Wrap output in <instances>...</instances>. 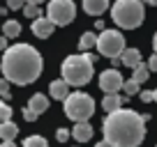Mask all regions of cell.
I'll return each instance as SVG.
<instances>
[{
    "mask_svg": "<svg viewBox=\"0 0 157 147\" xmlns=\"http://www.w3.org/2000/svg\"><path fill=\"white\" fill-rule=\"evenodd\" d=\"M148 115H139L132 108H120L116 113H106L102 122L104 140L113 147H139L146 138Z\"/></svg>",
    "mask_w": 157,
    "mask_h": 147,
    "instance_id": "6da1fadb",
    "label": "cell"
},
{
    "mask_svg": "<svg viewBox=\"0 0 157 147\" xmlns=\"http://www.w3.org/2000/svg\"><path fill=\"white\" fill-rule=\"evenodd\" d=\"M44 60L35 46L30 44H14L2 55V76L10 83L30 85L42 76Z\"/></svg>",
    "mask_w": 157,
    "mask_h": 147,
    "instance_id": "7a4b0ae2",
    "label": "cell"
},
{
    "mask_svg": "<svg viewBox=\"0 0 157 147\" xmlns=\"http://www.w3.org/2000/svg\"><path fill=\"white\" fill-rule=\"evenodd\" d=\"M93 67L95 62L90 60L88 53H76V55H67L60 67L63 78L67 81L74 88H81V85H88L93 81Z\"/></svg>",
    "mask_w": 157,
    "mask_h": 147,
    "instance_id": "3957f363",
    "label": "cell"
},
{
    "mask_svg": "<svg viewBox=\"0 0 157 147\" xmlns=\"http://www.w3.org/2000/svg\"><path fill=\"white\" fill-rule=\"evenodd\" d=\"M111 16L118 28L123 30H134L143 23V2L141 0H116L111 7Z\"/></svg>",
    "mask_w": 157,
    "mask_h": 147,
    "instance_id": "277c9868",
    "label": "cell"
},
{
    "mask_svg": "<svg viewBox=\"0 0 157 147\" xmlns=\"http://www.w3.org/2000/svg\"><path fill=\"white\" fill-rule=\"evenodd\" d=\"M65 115L74 122H88L95 115V101L86 92H72L65 99Z\"/></svg>",
    "mask_w": 157,
    "mask_h": 147,
    "instance_id": "5b68a950",
    "label": "cell"
},
{
    "mask_svg": "<svg viewBox=\"0 0 157 147\" xmlns=\"http://www.w3.org/2000/svg\"><path fill=\"white\" fill-rule=\"evenodd\" d=\"M46 16H49L58 28H65V25H69L76 19V5H74L72 0H49Z\"/></svg>",
    "mask_w": 157,
    "mask_h": 147,
    "instance_id": "8992f818",
    "label": "cell"
},
{
    "mask_svg": "<svg viewBox=\"0 0 157 147\" xmlns=\"http://www.w3.org/2000/svg\"><path fill=\"white\" fill-rule=\"evenodd\" d=\"M97 51L104 55V58H120L123 51H125L123 32H118V30H104V32H99Z\"/></svg>",
    "mask_w": 157,
    "mask_h": 147,
    "instance_id": "52a82bcc",
    "label": "cell"
},
{
    "mask_svg": "<svg viewBox=\"0 0 157 147\" xmlns=\"http://www.w3.org/2000/svg\"><path fill=\"white\" fill-rule=\"evenodd\" d=\"M123 85H125V81H123V74L118 71V69H106V71L99 74V88H102V92L113 94Z\"/></svg>",
    "mask_w": 157,
    "mask_h": 147,
    "instance_id": "ba28073f",
    "label": "cell"
},
{
    "mask_svg": "<svg viewBox=\"0 0 157 147\" xmlns=\"http://www.w3.org/2000/svg\"><path fill=\"white\" fill-rule=\"evenodd\" d=\"M33 34L35 37H39V39H46V37H51V32H53L58 25L53 23V21L49 19V16H39V19H35L33 21Z\"/></svg>",
    "mask_w": 157,
    "mask_h": 147,
    "instance_id": "9c48e42d",
    "label": "cell"
},
{
    "mask_svg": "<svg viewBox=\"0 0 157 147\" xmlns=\"http://www.w3.org/2000/svg\"><path fill=\"white\" fill-rule=\"evenodd\" d=\"M95 129L90 127L88 122H74V129H72V136L76 142H88L90 138H93Z\"/></svg>",
    "mask_w": 157,
    "mask_h": 147,
    "instance_id": "30bf717a",
    "label": "cell"
},
{
    "mask_svg": "<svg viewBox=\"0 0 157 147\" xmlns=\"http://www.w3.org/2000/svg\"><path fill=\"white\" fill-rule=\"evenodd\" d=\"M49 92H51V97H53L56 101H65V99L69 97V83L65 78L53 81V83L49 85Z\"/></svg>",
    "mask_w": 157,
    "mask_h": 147,
    "instance_id": "8fae6325",
    "label": "cell"
},
{
    "mask_svg": "<svg viewBox=\"0 0 157 147\" xmlns=\"http://www.w3.org/2000/svg\"><path fill=\"white\" fill-rule=\"evenodd\" d=\"M83 9L90 16H99L109 9V0H83Z\"/></svg>",
    "mask_w": 157,
    "mask_h": 147,
    "instance_id": "7c38bea8",
    "label": "cell"
},
{
    "mask_svg": "<svg viewBox=\"0 0 157 147\" xmlns=\"http://www.w3.org/2000/svg\"><path fill=\"white\" fill-rule=\"evenodd\" d=\"M120 60H123L125 67L136 69L139 64H141V53H139V48H125L123 55H120Z\"/></svg>",
    "mask_w": 157,
    "mask_h": 147,
    "instance_id": "4fadbf2b",
    "label": "cell"
},
{
    "mask_svg": "<svg viewBox=\"0 0 157 147\" xmlns=\"http://www.w3.org/2000/svg\"><path fill=\"white\" fill-rule=\"evenodd\" d=\"M97 39H99V34L83 32V34H81V39H78V48H81V53H90L93 48H97Z\"/></svg>",
    "mask_w": 157,
    "mask_h": 147,
    "instance_id": "5bb4252c",
    "label": "cell"
},
{
    "mask_svg": "<svg viewBox=\"0 0 157 147\" xmlns=\"http://www.w3.org/2000/svg\"><path fill=\"white\" fill-rule=\"evenodd\" d=\"M28 108H33L37 115H42L44 110H49V99H46L44 94H39V92H37V94H33V97H30Z\"/></svg>",
    "mask_w": 157,
    "mask_h": 147,
    "instance_id": "9a60e30c",
    "label": "cell"
},
{
    "mask_svg": "<svg viewBox=\"0 0 157 147\" xmlns=\"http://www.w3.org/2000/svg\"><path fill=\"white\" fill-rule=\"evenodd\" d=\"M123 101H125V99H123V97H118L116 92H113V94H106V97L102 99V108L106 110V113H116V110H120Z\"/></svg>",
    "mask_w": 157,
    "mask_h": 147,
    "instance_id": "2e32d148",
    "label": "cell"
},
{
    "mask_svg": "<svg viewBox=\"0 0 157 147\" xmlns=\"http://www.w3.org/2000/svg\"><path fill=\"white\" fill-rule=\"evenodd\" d=\"M16 136H19V127H16L12 120L0 124V138H2V140H14Z\"/></svg>",
    "mask_w": 157,
    "mask_h": 147,
    "instance_id": "e0dca14e",
    "label": "cell"
},
{
    "mask_svg": "<svg viewBox=\"0 0 157 147\" xmlns=\"http://www.w3.org/2000/svg\"><path fill=\"white\" fill-rule=\"evenodd\" d=\"M21 30H23V28H21L19 21H5V25H2V34L10 37V39H12V37H19Z\"/></svg>",
    "mask_w": 157,
    "mask_h": 147,
    "instance_id": "ac0fdd59",
    "label": "cell"
},
{
    "mask_svg": "<svg viewBox=\"0 0 157 147\" xmlns=\"http://www.w3.org/2000/svg\"><path fill=\"white\" fill-rule=\"evenodd\" d=\"M150 71H152V69H150V64H148V62H141V64H139L136 69H134L132 78H134V81H139V83H143V81H148Z\"/></svg>",
    "mask_w": 157,
    "mask_h": 147,
    "instance_id": "d6986e66",
    "label": "cell"
},
{
    "mask_svg": "<svg viewBox=\"0 0 157 147\" xmlns=\"http://www.w3.org/2000/svg\"><path fill=\"white\" fill-rule=\"evenodd\" d=\"M23 147H49L44 136H28L23 140Z\"/></svg>",
    "mask_w": 157,
    "mask_h": 147,
    "instance_id": "ffe728a7",
    "label": "cell"
},
{
    "mask_svg": "<svg viewBox=\"0 0 157 147\" xmlns=\"http://www.w3.org/2000/svg\"><path fill=\"white\" fill-rule=\"evenodd\" d=\"M139 81H134V78H129V81H125V85H123V90H125V94L127 97H132V94H136L139 92Z\"/></svg>",
    "mask_w": 157,
    "mask_h": 147,
    "instance_id": "44dd1931",
    "label": "cell"
},
{
    "mask_svg": "<svg viewBox=\"0 0 157 147\" xmlns=\"http://www.w3.org/2000/svg\"><path fill=\"white\" fill-rule=\"evenodd\" d=\"M23 14L28 16V19H33V21L42 16V14H39V5H25L23 7Z\"/></svg>",
    "mask_w": 157,
    "mask_h": 147,
    "instance_id": "7402d4cb",
    "label": "cell"
},
{
    "mask_svg": "<svg viewBox=\"0 0 157 147\" xmlns=\"http://www.w3.org/2000/svg\"><path fill=\"white\" fill-rule=\"evenodd\" d=\"M0 117H2V122H10V120H12V108H10L7 101L0 103Z\"/></svg>",
    "mask_w": 157,
    "mask_h": 147,
    "instance_id": "603a6c76",
    "label": "cell"
},
{
    "mask_svg": "<svg viewBox=\"0 0 157 147\" xmlns=\"http://www.w3.org/2000/svg\"><path fill=\"white\" fill-rule=\"evenodd\" d=\"M69 136H72V131H69V129H63V127H60L58 131H56V138H58V142H67Z\"/></svg>",
    "mask_w": 157,
    "mask_h": 147,
    "instance_id": "cb8c5ba5",
    "label": "cell"
},
{
    "mask_svg": "<svg viewBox=\"0 0 157 147\" xmlns=\"http://www.w3.org/2000/svg\"><path fill=\"white\" fill-rule=\"evenodd\" d=\"M0 94H2V99H5V101L12 97V92H10V81H7V78L0 83Z\"/></svg>",
    "mask_w": 157,
    "mask_h": 147,
    "instance_id": "d4e9b609",
    "label": "cell"
},
{
    "mask_svg": "<svg viewBox=\"0 0 157 147\" xmlns=\"http://www.w3.org/2000/svg\"><path fill=\"white\" fill-rule=\"evenodd\" d=\"M37 117H39V115L35 113L33 108H28V106L23 108V120H25V122H35V120H37Z\"/></svg>",
    "mask_w": 157,
    "mask_h": 147,
    "instance_id": "484cf974",
    "label": "cell"
},
{
    "mask_svg": "<svg viewBox=\"0 0 157 147\" xmlns=\"http://www.w3.org/2000/svg\"><path fill=\"white\" fill-rule=\"evenodd\" d=\"M25 5H28L25 0H7V7H10V9H23Z\"/></svg>",
    "mask_w": 157,
    "mask_h": 147,
    "instance_id": "4316f807",
    "label": "cell"
},
{
    "mask_svg": "<svg viewBox=\"0 0 157 147\" xmlns=\"http://www.w3.org/2000/svg\"><path fill=\"white\" fill-rule=\"evenodd\" d=\"M139 97H141L143 103H150V101H155V90H152V92H150V90H146V92H141Z\"/></svg>",
    "mask_w": 157,
    "mask_h": 147,
    "instance_id": "83f0119b",
    "label": "cell"
},
{
    "mask_svg": "<svg viewBox=\"0 0 157 147\" xmlns=\"http://www.w3.org/2000/svg\"><path fill=\"white\" fill-rule=\"evenodd\" d=\"M148 64H150V69H152V71H157V53H155V55H150Z\"/></svg>",
    "mask_w": 157,
    "mask_h": 147,
    "instance_id": "f1b7e54d",
    "label": "cell"
},
{
    "mask_svg": "<svg viewBox=\"0 0 157 147\" xmlns=\"http://www.w3.org/2000/svg\"><path fill=\"white\" fill-rule=\"evenodd\" d=\"M7 39H10V37H5V34H2V37H0V46H2V48H10V46H7Z\"/></svg>",
    "mask_w": 157,
    "mask_h": 147,
    "instance_id": "f546056e",
    "label": "cell"
},
{
    "mask_svg": "<svg viewBox=\"0 0 157 147\" xmlns=\"http://www.w3.org/2000/svg\"><path fill=\"white\" fill-rule=\"evenodd\" d=\"M0 147H16V145H14V140H2V145H0Z\"/></svg>",
    "mask_w": 157,
    "mask_h": 147,
    "instance_id": "4dcf8cb0",
    "label": "cell"
},
{
    "mask_svg": "<svg viewBox=\"0 0 157 147\" xmlns=\"http://www.w3.org/2000/svg\"><path fill=\"white\" fill-rule=\"evenodd\" d=\"M95 147H113V145H111V142H109V140H102V142H97V145H95Z\"/></svg>",
    "mask_w": 157,
    "mask_h": 147,
    "instance_id": "1f68e13d",
    "label": "cell"
},
{
    "mask_svg": "<svg viewBox=\"0 0 157 147\" xmlns=\"http://www.w3.org/2000/svg\"><path fill=\"white\" fill-rule=\"evenodd\" d=\"M25 2H28V5H42L44 0H25Z\"/></svg>",
    "mask_w": 157,
    "mask_h": 147,
    "instance_id": "d6a6232c",
    "label": "cell"
},
{
    "mask_svg": "<svg viewBox=\"0 0 157 147\" xmlns=\"http://www.w3.org/2000/svg\"><path fill=\"white\" fill-rule=\"evenodd\" d=\"M152 48H155V53H157V32H155V37H152Z\"/></svg>",
    "mask_w": 157,
    "mask_h": 147,
    "instance_id": "836d02e7",
    "label": "cell"
},
{
    "mask_svg": "<svg viewBox=\"0 0 157 147\" xmlns=\"http://www.w3.org/2000/svg\"><path fill=\"white\" fill-rule=\"evenodd\" d=\"M141 2H148V5H152V7H157V0H141Z\"/></svg>",
    "mask_w": 157,
    "mask_h": 147,
    "instance_id": "e575fe53",
    "label": "cell"
},
{
    "mask_svg": "<svg viewBox=\"0 0 157 147\" xmlns=\"http://www.w3.org/2000/svg\"><path fill=\"white\" fill-rule=\"evenodd\" d=\"M155 101H157V88H155Z\"/></svg>",
    "mask_w": 157,
    "mask_h": 147,
    "instance_id": "d590c367",
    "label": "cell"
}]
</instances>
